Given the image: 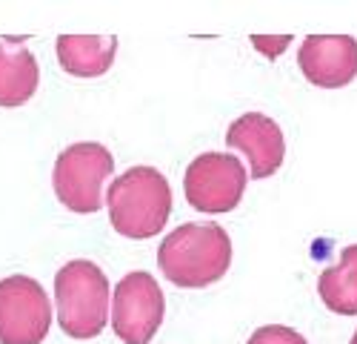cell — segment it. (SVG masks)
<instances>
[{
    "mask_svg": "<svg viewBox=\"0 0 357 344\" xmlns=\"http://www.w3.org/2000/svg\"><path fill=\"white\" fill-rule=\"evenodd\" d=\"M231 264V238L220 224H183L158 250V267L177 287H209Z\"/></svg>",
    "mask_w": 357,
    "mask_h": 344,
    "instance_id": "1",
    "label": "cell"
},
{
    "mask_svg": "<svg viewBox=\"0 0 357 344\" xmlns=\"http://www.w3.org/2000/svg\"><path fill=\"white\" fill-rule=\"evenodd\" d=\"M112 227L126 238H152L163 233L172 215V189L163 172L132 166L106 189Z\"/></svg>",
    "mask_w": 357,
    "mask_h": 344,
    "instance_id": "2",
    "label": "cell"
},
{
    "mask_svg": "<svg viewBox=\"0 0 357 344\" xmlns=\"http://www.w3.org/2000/svg\"><path fill=\"white\" fill-rule=\"evenodd\" d=\"M57 322L72 338H95L109 319V281L95 261H69L54 275Z\"/></svg>",
    "mask_w": 357,
    "mask_h": 344,
    "instance_id": "3",
    "label": "cell"
},
{
    "mask_svg": "<svg viewBox=\"0 0 357 344\" xmlns=\"http://www.w3.org/2000/svg\"><path fill=\"white\" fill-rule=\"evenodd\" d=\"M114 169V158L103 143L83 141L72 143L57 155L52 184L61 204L72 213L89 215L98 213L103 204V184Z\"/></svg>",
    "mask_w": 357,
    "mask_h": 344,
    "instance_id": "4",
    "label": "cell"
},
{
    "mask_svg": "<svg viewBox=\"0 0 357 344\" xmlns=\"http://www.w3.org/2000/svg\"><path fill=\"white\" fill-rule=\"evenodd\" d=\"M166 299L149 273H129L112 296V327L123 344H149L163 324Z\"/></svg>",
    "mask_w": 357,
    "mask_h": 344,
    "instance_id": "5",
    "label": "cell"
},
{
    "mask_svg": "<svg viewBox=\"0 0 357 344\" xmlns=\"http://www.w3.org/2000/svg\"><path fill=\"white\" fill-rule=\"evenodd\" d=\"M246 169L229 152H203L197 155L186 175L183 189L186 201L197 213H231L243 198L246 189Z\"/></svg>",
    "mask_w": 357,
    "mask_h": 344,
    "instance_id": "6",
    "label": "cell"
},
{
    "mask_svg": "<svg viewBox=\"0 0 357 344\" xmlns=\"http://www.w3.org/2000/svg\"><path fill=\"white\" fill-rule=\"evenodd\" d=\"M52 324L46 290L29 275L0 281V344H40Z\"/></svg>",
    "mask_w": 357,
    "mask_h": 344,
    "instance_id": "7",
    "label": "cell"
},
{
    "mask_svg": "<svg viewBox=\"0 0 357 344\" xmlns=\"http://www.w3.org/2000/svg\"><path fill=\"white\" fill-rule=\"evenodd\" d=\"M301 72L323 89H340L357 75V41L351 35H309L297 55Z\"/></svg>",
    "mask_w": 357,
    "mask_h": 344,
    "instance_id": "8",
    "label": "cell"
},
{
    "mask_svg": "<svg viewBox=\"0 0 357 344\" xmlns=\"http://www.w3.org/2000/svg\"><path fill=\"white\" fill-rule=\"evenodd\" d=\"M226 143L231 150H241L249 158L252 178H269L280 169L286 143L280 127L263 112L241 115L226 132Z\"/></svg>",
    "mask_w": 357,
    "mask_h": 344,
    "instance_id": "9",
    "label": "cell"
},
{
    "mask_svg": "<svg viewBox=\"0 0 357 344\" xmlns=\"http://www.w3.org/2000/svg\"><path fill=\"white\" fill-rule=\"evenodd\" d=\"M38 61L23 38L0 41V106H23L38 89Z\"/></svg>",
    "mask_w": 357,
    "mask_h": 344,
    "instance_id": "10",
    "label": "cell"
},
{
    "mask_svg": "<svg viewBox=\"0 0 357 344\" xmlns=\"http://www.w3.org/2000/svg\"><path fill=\"white\" fill-rule=\"evenodd\" d=\"M117 52L114 35H61L57 38V61L75 78L103 75Z\"/></svg>",
    "mask_w": 357,
    "mask_h": 344,
    "instance_id": "11",
    "label": "cell"
},
{
    "mask_svg": "<svg viewBox=\"0 0 357 344\" xmlns=\"http://www.w3.org/2000/svg\"><path fill=\"white\" fill-rule=\"evenodd\" d=\"M323 304L337 315H357V244H349L337 264L323 270L317 278Z\"/></svg>",
    "mask_w": 357,
    "mask_h": 344,
    "instance_id": "12",
    "label": "cell"
},
{
    "mask_svg": "<svg viewBox=\"0 0 357 344\" xmlns=\"http://www.w3.org/2000/svg\"><path fill=\"white\" fill-rule=\"evenodd\" d=\"M246 344H309L297 330L291 327H283V324H266L260 330H255L249 336Z\"/></svg>",
    "mask_w": 357,
    "mask_h": 344,
    "instance_id": "13",
    "label": "cell"
},
{
    "mask_svg": "<svg viewBox=\"0 0 357 344\" xmlns=\"http://www.w3.org/2000/svg\"><path fill=\"white\" fill-rule=\"evenodd\" d=\"M252 43H255V49H260L266 57H269V61H275V57L291 43V38L289 35H280V38L278 35H255Z\"/></svg>",
    "mask_w": 357,
    "mask_h": 344,
    "instance_id": "14",
    "label": "cell"
},
{
    "mask_svg": "<svg viewBox=\"0 0 357 344\" xmlns=\"http://www.w3.org/2000/svg\"><path fill=\"white\" fill-rule=\"evenodd\" d=\"M351 344H357V330H354V336H351Z\"/></svg>",
    "mask_w": 357,
    "mask_h": 344,
    "instance_id": "15",
    "label": "cell"
}]
</instances>
